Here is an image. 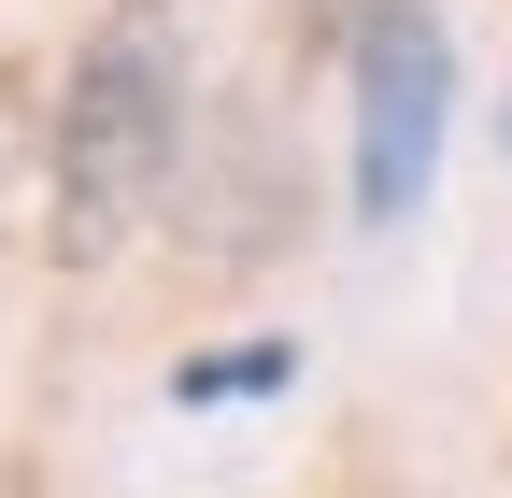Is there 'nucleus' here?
<instances>
[{
    "instance_id": "nucleus-1",
    "label": "nucleus",
    "mask_w": 512,
    "mask_h": 498,
    "mask_svg": "<svg viewBox=\"0 0 512 498\" xmlns=\"http://www.w3.org/2000/svg\"><path fill=\"white\" fill-rule=\"evenodd\" d=\"M185 143V15L171 0H114L57 72V257L100 271L128 228L157 214Z\"/></svg>"
},
{
    "instance_id": "nucleus-2",
    "label": "nucleus",
    "mask_w": 512,
    "mask_h": 498,
    "mask_svg": "<svg viewBox=\"0 0 512 498\" xmlns=\"http://www.w3.org/2000/svg\"><path fill=\"white\" fill-rule=\"evenodd\" d=\"M441 129H456V29L427 0H384L356 29V228H399L427 200Z\"/></svg>"
},
{
    "instance_id": "nucleus-3",
    "label": "nucleus",
    "mask_w": 512,
    "mask_h": 498,
    "mask_svg": "<svg viewBox=\"0 0 512 498\" xmlns=\"http://www.w3.org/2000/svg\"><path fill=\"white\" fill-rule=\"evenodd\" d=\"M285 370H299V342H228V356H185L171 399H185V413H200V399H271Z\"/></svg>"
},
{
    "instance_id": "nucleus-4",
    "label": "nucleus",
    "mask_w": 512,
    "mask_h": 498,
    "mask_svg": "<svg viewBox=\"0 0 512 498\" xmlns=\"http://www.w3.org/2000/svg\"><path fill=\"white\" fill-rule=\"evenodd\" d=\"M498 129H512V114H498Z\"/></svg>"
}]
</instances>
